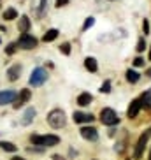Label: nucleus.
<instances>
[{"label":"nucleus","instance_id":"1","mask_svg":"<svg viewBox=\"0 0 151 160\" xmlns=\"http://www.w3.org/2000/svg\"><path fill=\"white\" fill-rule=\"evenodd\" d=\"M32 146H41V148H51V146L60 144V137L56 134H32L28 137Z\"/></svg>","mask_w":151,"mask_h":160},{"label":"nucleus","instance_id":"2","mask_svg":"<svg viewBox=\"0 0 151 160\" xmlns=\"http://www.w3.org/2000/svg\"><path fill=\"white\" fill-rule=\"evenodd\" d=\"M46 123L51 128H55V130L63 128L67 125V114H65V111H63V109H60V108L51 109V111L46 114Z\"/></svg>","mask_w":151,"mask_h":160},{"label":"nucleus","instance_id":"3","mask_svg":"<svg viewBox=\"0 0 151 160\" xmlns=\"http://www.w3.org/2000/svg\"><path fill=\"white\" fill-rule=\"evenodd\" d=\"M99 120L102 125H105V127H116V125H119V114L114 111L113 108H102L99 113Z\"/></svg>","mask_w":151,"mask_h":160},{"label":"nucleus","instance_id":"4","mask_svg":"<svg viewBox=\"0 0 151 160\" xmlns=\"http://www.w3.org/2000/svg\"><path fill=\"white\" fill-rule=\"evenodd\" d=\"M47 78H49V72L44 67H35L28 78V85L33 86V88H39V86H42L47 81Z\"/></svg>","mask_w":151,"mask_h":160},{"label":"nucleus","instance_id":"5","mask_svg":"<svg viewBox=\"0 0 151 160\" xmlns=\"http://www.w3.org/2000/svg\"><path fill=\"white\" fill-rule=\"evenodd\" d=\"M149 136H151L149 130H144L141 136H139V139H137V144H135V148H134V160H141V158H142L144 151H146L148 141H149Z\"/></svg>","mask_w":151,"mask_h":160},{"label":"nucleus","instance_id":"6","mask_svg":"<svg viewBox=\"0 0 151 160\" xmlns=\"http://www.w3.org/2000/svg\"><path fill=\"white\" fill-rule=\"evenodd\" d=\"M16 44H18L19 49H25V51H30V49H35L39 44L37 37L35 35H32V33H21L19 35V39L16 41Z\"/></svg>","mask_w":151,"mask_h":160},{"label":"nucleus","instance_id":"7","mask_svg":"<svg viewBox=\"0 0 151 160\" xmlns=\"http://www.w3.org/2000/svg\"><path fill=\"white\" fill-rule=\"evenodd\" d=\"M49 11V0H33L32 2V12L35 18H44Z\"/></svg>","mask_w":151,"mask_h":160},{"label":"nucleus","instance_id":"8","mask_svg":"<svg viewBox=\"0 0 151 160\" xmlns=\"http://www.w3.org/2000/svg\"><path fill=\"white\" fill-rule=\"evenodd\" d=\"M30 99H32V90H30V88L19 90V92H18V97H16L14 104H12V108H14V109L23 108L25 104H28V102H30Z\"/></svg>","mask_w":151,"mask_h":160},{"label":"nucleus","instance_id":"9","mask_svg":"<svg viewBox=\"0 0 151 160\" xmlns=\"http://www.w3.org/2000/svg\"><path fill=\"white\" fill-rule=\"evenodd\" d=\"M81 137L85 139V141H90V142H95L99 141V130L95 127H91V125H83L79 130Z\"/></svg>","mask_w":151,"mask_h":160},{"label":"nucleus","instance_id":"10","mask_svg":"<svg viewBox=\"0 0 151 160\" xmlns=\"http://www.w3.org/2000/svg\"><path fill=\"white\" fill-rule=\"evenodd\" d=\"M72 120H74V123H76V125H83V123H86V125H90V123L95 120V116H93L91 113L74 111V113H72Z\"/></svg>","mask_w":151,"mask_h":160},{"label":"nucleus","instance_id":"11","mask_svg":"<svg viewBox=\"0 0 151 160\" xmlns=\"http://www.w3.org/2000/svg\"><path fill=\"white\" fill-rule=\"evenodd\" d=\"M18 92L16 90H0V106H7V104H14Z\"/></svg>","mask_w":151,"mask_h":160},{"label":"nucleus","instance_id":"12","mask_svg":"<svg viewBox=\"0 0 151 160\" xmlns=\"http://www.w3.org/2000/svg\"><path fill=\"white\" fill-rule=\"evenodd\" d=\"M35 116H37V109L33 108V106H30V108L25 109V113H23V116H21V122L19 123H21L23 127H28L30 123H33Z\"/></svg>","mask_w":151,"mask_h":160},{"label":"nucleus","instance_id":"13","mask_svg":"<svg viewBox=\"0 0 151 160\" xmlns=\"http://www.w3.org/2000/svg\"><path fill=\"white\" fill-rule=\"evenodd\" d=\"M141 100H139V97L137 99H134L132 102L128 104L127 108V118H130V120H134V118L139 116V113H141Z\"/></svg>","mask_w":151,"mask_h":160},{"label":"nucleus","instance_id":"14","mask_svg":"<svg viewBox=\"0 0 151 160\" xmlns=\"http://www.w3.org/2000/svg\"><path fill=\"white\" fill-rule=\"evenodd\" d=\"M21 71H23V65L21 63H14V65H11L7 69V79L11 83H14V81L19 79V76H21Z\"/></svg>","mask_w":151,"mask_h":160},{"label":"nucleus","instance_id":"15","mask_svg":"<svg viewBox=\"0 0 151 160\" xmlns=\"http://www.w3.org/2000/svg\"><path fill=\"white\" fill-rule=\"evenodd\" d=\"M76 102H77V106H79V108H88V106L93 102V95H91L90 92H81V93L77 95Z\"/></svg>","mask_w":151,"mask_h":160},{"label":"nucleus","instance_id":"16","mask_svg":"<svg viewBox=\"0 0 151 160\" xmlns=\"http://www.w3.org/2000/svg\"><path fill=\"white\" fill-rule=\"evenodd\" d=\"M30 28H32V19H30L27 14H23L21 18H19V21H18V30H19V33H28Z\"/></svg>","mask_w":151,"mask_h":160},{"label":"nucleus","instance_id":"17","mask_svg":"<svg viewBox=\"0 0 151 160\" xmlns=\"http://www.w3.org/2000/svg\"><path fill=\"white\" fill-rule=\"evenodd\" d=\"M125 79H127V83H130V85H137V83L141 81V74H139L135 69H127Z\"/></svg>","mask_w":151,"mask_h":160},{"label":"nucleus","instance_id":"18","mask_svg":"<svg viewBox=\"0 0 151 160\" xmlns=\"http://www.w3.org/2000/svg\"><path fill=\"white\" fill-rule=\"evenodd\" d=\"M139 100H141V108L149 111L151 109V90H146V92L139 97Z\"/></svg>","mask_w":151,"mask_h":160},{"label":"nucleus","instance_id":"19","mask_svg":"<svg viewBox=\"0 0 151 160\" xmlns=\"http://www.w3.org/2000/svg\"><path fill=\"white\" fill-rule=\"evenodd\" d=\"M58 35H60V30L58 28H49L44 32L42 35V42H53L55 39H58Z\"/></svg>","mask_w":151,"mask_h":160},{"label":"nucleus","instance_id":"20","mask_svg":"<svg viewBox=\"0 0 151 160\" xmlns=\"http://www.w3.org/2000/svg\"><path fill=\"white\" fill-rule=\"evenodd\" d=\"M85 69L88 72H93L95 74V72L99 71V63H97V60L93 57H86L85 58Z\"/></svg>","mask_w":151,"mask_h":160},{"label":"nucleus","instance_id":"21","mask_svg":"<svg viewBox=\"0 0 151 160\" xmlns=\"http://www.w3.org/2000/svg\"><path fill=\"white\" fill-rule=\"evenodd\" d=\"M2 18H4L5 21H12V19H18V11H16L14 7H7V9L4 11Z\"/></svg>","mask_w":151,"mask_h":160},{"label":"nucleus","instance_id":"22","mask_svg":"<svg viewBox=\"0 0 151 160\" xmlns=\"http://www.w3.org/2000/svg\"><path fill=\"white\" fill-rule=\"evenodd\" d=\"M0 150L2 151H9V153H16L18 151V146L11 141H0Z\"/></svg>","mask_w":151,"mask_h":160},{"label":"nucleus","instance_id":"23","mask_svg":"<svg viewBox=\"0 0 151 160\" xmlns=\"http://www.w3.org/2000/svg\"><path fill=\"white\" fill-rule=\"evenodd\" d=\"M146 48H148V44H146V37L142 35V37H139V41H137V53H144L146 51Z\"/></svg>","mask_w":151,"mask_h":160},{"label":"nucleus","instance_id":"24","mask_svg":"<svg viewBox=\"0 0 151 160\" xmlns=\"http://www.w3.org/2000/svg\"><path fill=\"white\" fill-rule=\"evenodd\" d=\"M19 48H18V44L16 42H9L7 46H5V55H9V57H12L16 51H18Z\"/></svg>","mask_w":151,"mask_h":160},{"label":"nucleus","instance_id":"25","mask_svg":"<svg viewBox=\"0 0 151 160\" xmlns=\"http://www.w3.org/2000/svg\"><path fill=\"white\" fill-rule=\"evenodd\" d=\"M58 49H60V53L61 55H65V57H69V55H71V42H61L60 46H58Z\"/></svg>","mask_w":151,"mask_h":160},{"label":"nucleus","instance_id":"26","mask_svg":"<svg viewBox=\"0 0 151 160\" xmlns=\"http://www.w3.org/2000/svg\"><path fill=\"white\" fill-rule=\"evenodd\" d=\"M93 25H95V18H93V16L86 18V19H85V23H83V28H81V32H86V30H90Z\"/></svg>","mask_w":151,"mask_h":160},{"label":"nucleus","instance_id":"27","mask_svg":"<svg viewBox=\"0 0 151 160\" xmlns=\"http://www.w3.org/2000/svg\"><path fill=\"white\" fill-rule=\"evenodd\" d=\"M111 88H113V86H111V79H105L104 83H102V85H100V93H111Z\"/></svg>","mask_w":151,"mask_h":160},{"label":"nucleus","instance_id":"28","mask_svg":"<svg viewBox=\"0 0 151 160\" xmlns=\"http://www.w3.org/2000/svg\"><path fill=\"white\" fill-rule=\"evenodd\" d=\"M132 65L134 67H144V65H146V60H144L142 57H135V58H134V62H132Z\"/></svg>","mask_w":151,"mask_h":160},{"label":"nucleus","instance_id":"29","mask_svg":"<svg viewBox=\"0 0 151 160\" xmlns=\"http://www.w3.org/2000/svg\"><path fill=\"white\" fill-rule=\"evenodd\" d=\"M142 33H144V37L149 35V19H144L142 21Z\"/></svg>","mask_w":151,"mask_h":160},{"label":"nucleus","instance_id":"30","mask_svg":"<svg viewBox=\"0 0 151 160\" xmlns=\"http://www.w3.org/2000/svg\"><path fill=\"white\" fill-rule=\"evenodd\" d=\"M69 2H71V0H56V2H55V7H56V9H61V7L69 5Z\"/></svg>","mask_w":151,"mask_h":160},{"label":"nucleus","instance_id":"31","mask_svg":"<svg viewBox=\"0 0 151 160\" xmlns=\"http://www.w3.org/2000/svg\"><path fill=\"white\" fill-rule=\"evenodd\" d=\"M51 158H53V160H65V157H63V155H58V153H55Z\"/></svg>","mask_w":151,"mask_h":160},{"label":"nucleus","instance_id":"32","mask_svg":"<svg viewBox=\"0 0 151 160\" xmlns=\"http://www.w3.org/2000/svg\"><path fill=\"white\" fill-rule=\"evenodd\" d=\"M148 60L151 62V46H148Z\"/></svg>","mask_w":151,"mask_h":160},{"label":"nucleus","instance_id":"33","mask_svg":"<svg viewBox=\"0 0 151 160\" xmlns=\"http://www.w3.org/2000/svg\"><path fill=\"white\" fill-rule=\"evenodd\" d=\"M0 32H7V27L5 25H0Z\"/></svg>","mask_w":151,"mask_h":160},{"label":"nucleus","instance_id":"34","mask_svg":"<svg viewBox=\"0 0 151 160\" xmlns=\"http://www.w3.org/2000/svg\"><path fill=\"white\" fill-rule=\"evenodd\" d=\"M11 160H27V158H23V157H12Z\"/></svg>","mask_w":151,"mask_h":160},{"label":"nucleus","instance_id":"35","mask_svg":"<svg viewBox=\"0 0 151 160\" xmlns=\"http://www.w3.org/2000/svg\"><path fill=\"white\" fill-rule=\"evenodd\" d=\"M146 76H148V78H151V67H149V69H146Z\"/></svg>","mask_w":151,"mask_h":160},{"label":"nucleus","instance_id":"36","mask_svg":"<svg viewBox=\"0 0 151 160\" xmlns=\"http://www.w3.org/2000/svg\"><path fill=\"white\" fill-rule=\"evenodd\" d=\"M148 160H151V148H149V153H148Z\"/></svg>","mask_w":151,"mask_h":160},{"label":"nucleus","instance_id":"37","mask_svg":"<svg viewBox=\"0 0 151 160\" xmlns=\"http://www.w3.org/2000/svg\"><path fill=\"white\" fill-rule=\"evenodd\" d=\"M0 44H2V39H0Z\"/></svg>","mask_w":151,"mask_h":160},{"label":"nucleus","instance_id":"38","mask_svg":"<svg viewBox=\"0 0 151 160\" xmlns=\"http://www.w3.org/2000/svg\"><path fill=\"white\" fill-rule=\"evenodd\" d=\"M109 2H114V0H109Z\"/></svg>","mask_w":151,"mask_h":160},{"label":"nucleus","instance_id":"39","mask_svg":"<svg viewBox=\"0 0 151 160\" xmlns=\"http://www.w3.org/2000/svg\"><path fill=\"white\" fill-rule=\"evenodd\" d=\"M91 160H97V158H91Z\"/></svg>","mask_w":151,"mask_h":160},{"label":"nucleus","instance_id":"40","mask_svg":"<svg viewBox=\"0 0 151 160\" xmlns=\"http://www.w3.org/2000/svg\"><path fill=\"white\" fill-rule=\"evenodd\" d=\"M128 160H130V158H128Z\"/></svg>","mask_w":151,"mask_h":160}]
</instances>
